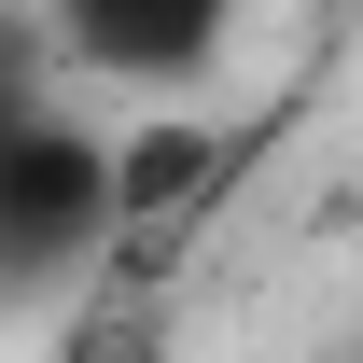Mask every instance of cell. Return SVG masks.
<instances>
[{
  "label": "cell",
  "instance_id": "7a4b0ae2",
  "mask_svg": "<svg viewBox=\"0 0 363 363\" xmlns=\"http://www.w3.org/2000/svg\"><path fill=\"white\" fill-rule=\"evenodd\" d=\"M224 28H238V0H56L43 14V43L70 70H112V84H182Z\"/></svg>",
  "mask_w": 363,
  "mask_h": 363
},
{
  "label": "cell",
  "instance_id": "6da1fadb",
  "mask_svg": "<svg viewBox=\"0 0 363 363\" xmlns=\"http://www.w3.org/2000/svg\"><path fill=\"white\" fill-rule=\"evenodd\" d=\"M112 238V140L70 126V112H14L0 126V308L14 294H43V279H70Z\"/></svg>",
  "mask_w": 363,
  "mask_h": 363
},
{
  "label": "cell",
  "instance_id": "277c9868",
  "mask_svg": "<svg viewBox=\"0 0 363 363\" xmlns=\"http://www.w3.org/2000/svg\"><path fill=\"white\" fill-rule=\"evenodd\" d=\"M56 363H168V321H154V294H140V279H112L98 308H70Z\"/></svg>",
  "mask_w": 363,
  "mask_h": 363
},
{
  "label": "cell",
  "instance_id": "3957f363",
  "mask_svg": "<svg viewBox=\"0 0 363 363\" xmlns=\"http://www.w3.org/2000/svg\"><path fill=\"white\" fill-rule=\"evenodd\" d=\"M210 168H224L210 126H126L112 140V238H168L182 210L210 196Z\"/></svg>",
  "mask_w": 363,
  "mask_h": 363
},
{
  "label": "cell",
  "instance_id": "5b68a950",
  "mask_svg": "<svg viewBox=\"0 0 363 363\" xmlns=\"http://www.w3.org/2000/svg\"><path fill=\"white\" fill-rule=\"evenodd\" d=\"M43 98H56V43L28 28V14H0V126H14V112H43Z\"/></svg>",
  "mask_w": 363,
  "mask_h": 363
}]
</instances>
